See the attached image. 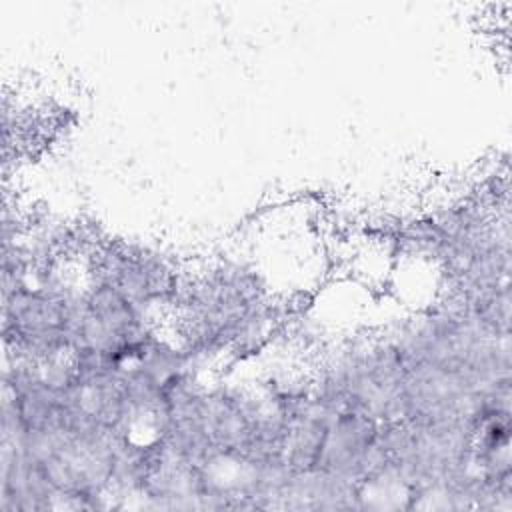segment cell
<instances>
[{
    "mask_svg": "<svg viewBox=\"0 0 512 512\" xmlns=\"http://www.w3.org/2000/svg\"><path fill=\"white\" fill-rule=\"evenodd\" d=\"M88 274L106 280L152 316L170 312L182 286V276L164 254L120 240L92 248Z\"/></svg>",
    "mask_w": 512,
    "mask_h": 512,
    "instance_id": "obj_1",
    "label": "cell"
}]
</instances>
